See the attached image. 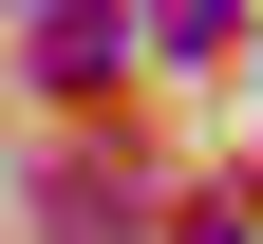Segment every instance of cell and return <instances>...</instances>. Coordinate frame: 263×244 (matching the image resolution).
I'll return each instance as SVG.
<instances>
[{
	"label": "cell",
	"instance_id": "obj_1",
	"mask_svg": "<svg viewBox=\"0 0 263 244\" xmlns=\"http://www.w3.org/2000/svg\"><path fill=\"white\" fill-rule=\"evenodd\" d=\"M38 76H57V94L113 76V0H38Z\"/></svg>",
	"mask_w": 263,
	"mask_h": 244
},
{
	"label": "cell",
	"instance_id": "obj_2",
	"mask_svg": "<svg viewBox=\"0 0 263 244\" xmlns=\"http://www.w3.org/2000/svg\"><path fill=\"white\" fill-rule=\"evenodd\" d=\"M57 244H132V169H57Z\"/></svg>",
	"mask_w": 263,
	"mask_h": 244
}]
</instances>
